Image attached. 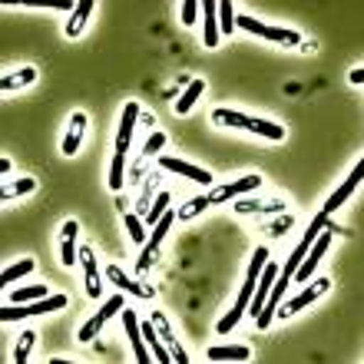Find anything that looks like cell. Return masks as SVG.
<instances>
[{
	"label": "cell",
	"mask_w": 364,
	"mask_h": 364,
	"mask_svg": "<svg viewBox=\"0 0 364 364\" xmlns=\"http://www.w3.org/2000/svg\"><path fill=\"white\" fill-rule=\"evenodd\" d=\"M212 119L219 126H229V129H249V119L252 116L239 113V109H225V106H219L215 113H212Z\"/></svg>",
	"instance_id": "d4e9b609"
},
{
	"label": "cell",
	"mask_w": 364,
	"mask_h": 364,
	"mask_svg": "<svg viewBox=\"0 0 364 364\" xmlns=\"http://www.w3.org/2000/svg\"><path fill=\"white\" fill-rule=\"evenodd\" d=\"M159 169L176 173V176H186V179H192V182H209L212 186L209 169H199V166H192V163H182V159H176V156H159Z\"/></svg>",
	"instance_id": "8fae6325"
},
{
	"label": "cell",
	"mask_w": 364,
	"mask_h": 364,
	"mask_svg": "<svg viewBox=\"0 0 364 364\" xmlns=\"http://www.w3.org/2000/svg\"><path fill=\"white\" fill-rule=\"evenodd\" d=\"M80 262H83V275H87V295L90 298H103V282H100V262H96L93 249L83 245L80 249Z\"/></svg>",
	"instance_id": "4fadbf2b"
},
{
	"label": "cell",
	"mask_w": 364,
	"mask_h": 364,
	"mask_svg": "<svg viewBox=\"0 0 364 364\" xmlns=\"http://www.w3.org/2000/svg\"><path fill=\"white\" fill-rule=\"evenodd\" d=\"M331 235H348V229H338V225H331L328 222L325 229L315 235V242H311V249H308V255L301 259V265L295 269V275H291V282H298V285H305V282H311V275H315V265L321 262V255L328 252V245H331Z\"/></svg>",
	"instance_id": "6da1fadb"
},
{
	"label": "cell",
	"mask_w": 364,
	"mask_h": 364,
	"mask_svg": "<svg viewBox=\"0 0 364 364\" xmlns=\"http://www.w3.org/2000/svg\"><path fill=\"white\" fill-rule=\"evenodd\" d=\"M222 33H235V7H232V0L219 4V37Z\"/></svg>",
	"instance_id": "4dcf8cb0"
},
{
	"label": "cell",
	"mask_w": 364,
	"mask_h": 364,
	"mask_svg": "<svg viewBox=\"0 0 364 364\" xmlns=\"http://www.w3.org/2000/svg\"><path fill=\"white\" fill-rule=\"evenodd\" d=\"M166 146V133L163 129H156L153 136H149V139H146V146H143V156H156L159 153V149H163Z\"/></svg>",
	"instance_id": "8d00e7d4"
},
{
	"label": "cell",
	"mask_w": 364,
	"mask_h": 364,
	"mask_svg": "<svg viewBox=\"0 0 364 364\" xmlns=\"http://www.w3.org/2000/svg\"><path fill=\"white\" fill-rule=\"evenodd\" d=\"M87 123H90V116L87 113H73V119H70V133L63 136V156H77V149H80V143H83V129H87Z\"/></svg>",
	"instance_id": "ac0fdd59"
},
{
	"label": "cell",
	"mask_w": 364,
	"mask_h": 364,
	"mask_svg": "<svg viewBox=\"0 0 364 364\" xmlns=\"http://www.w3.org/2000/svg\"><path fill=\"white\" fill-rule=\"evenodd\" d=\"M139 331H143V341L149 345V351H153L156 361H159V364H176L173 355H169V348H166L163 341H156V325H153V321H143V325H139Z\"/></svg>",
	"instance_id": "ffe728a7"
},
{
	"label": "cell",
	"mask_w": 364,
	"mask_h": 364,
	"mask_svg": "<svg viewBox=\"0 0 364 364\" xmlns=\"http://www.w3.org/2000/svg\"><path fill=\"white\" fill-rule=\"evenodd\" d=\"M123 222H126V232H129V239H133V242H146V239H149V235H146V229H143V219H139V215L126 212Z\"/></svg>",
	"instance_id": "d6a6232c"
},
{
	"label": "cell",
	"mask_w": 364,
	"mask_h": 364,
	"mask_svg": "<svg viewBox=\"0 0 364 364\" xmlns=\"http://www.w3.org/2000/svg\"><path fill=\"white\" fill-rule=\"evenodd\" d=\"M235 27H242L245 33H255L262 40H272V43H282V47H301V33L291 27H275V23H262V20L242 14L235 17Z\"/></svg>",
	"instance_id": "7a4b0ae2"
},
{
	"label": "cell",
	"mask_w": 364,
	"mask_h": 364,
	"mask_svg": "<svg viewBox=\"0 0 364 364\" xmlns=\"http://www.w3.org/2000/svg\"><path fill=\"white\" fill-rule=\"evenodd\" d=\"M202 93H205V80H192L189 87H186V90L179 93V100L173 103V109H176L179 116H186V113L192 109V106H196V100H199Z\"/></svg>",
	"instance_id": "603a6c76"
},
{
	"label": "cell",
	"mask_w": 364,
	"mask_h": 364,
	"mask_svg": "<svg viewBox=\"0 0 364 364\" xmlns=\"http://www.w3.org/2000/svg\"><path fill=\"white\" fill-rule=\"evenodd\" d=\"M143 116V106L129 100L123 106V119H119V133H116V149H129V139H133V129H136V119Z\"/></svg>",
	"instance_id": "9a60e30c"
},
{
	"label": "cell",
	"mask_w": 364,
	"mask_h": 364,
	"mask_svg": "<svg viewBox=\"0 0 364 364\" xmlns=\"http://www.w3.org/2000/svg\"><path fill=\"white\" fill-rule=\"evenodd\" d=\"M30 83H37V67H20L17 73L0 77V90H4V93H14V90L30 87Z\"/></svg>",
	"instance_id": "44dd1931"
},
{
	"label": "cell",
	"mask_w": 364,
	"mask_h": 364,
	"mask_svg": "<svg viewBox=\"0 0 364 364\" xmlns=\"http://www.w3.org/2000/svg\"><path fill=\"white\" fill-rule=\"evenodd\" d=\"M126 156H129V149H116L113 166H109V189L113 192H119L126 186Z\"/></svg>",
	"instance_id": "4316f807"
},
{
	"label": "cell",
	"mask_w": 364,
	"mask_h": 364,
	"mask_svg": "<svg viewBox=\"0 0 364 364\" xmlns=\"http://www.w3.org/2000/svg\"><path fill=\"white\" fill-rule=\"evenodd\" d=\"M328 288H331V282H328V278H318L315 285H308L305 291H298L295 298H288L285 305H278V311H275V315H278V318L295 315V311H301V308H308V305H311L315 298H321V295H325Z\"/></svg>",
	"instance_id": "ba28073f"
},
{
	"label": "cell",
	"mask_w": 364,
	"mask_h": 364,
	"mask_svg": "<svg viewBox=\"0 0 364 364\" xmlns=\"http://www.w3.org/2000/svg\"><path fill=\"white\" fill-rule=\"evenodd\" d=\"M33 341H37V335H33V331H23L17 351H14V361H17V364H27L30 361V351H33Z\"/></svg>",
	"instance_id": "e575fe53"
},
{
	"label": "cell",
	"mask_w": 364,
	"mask_h": 364,
	"mask_svg": "<svg viewBox=\"0 0 364 364\" xmlns=\"http://www.w3.org/2000/svg\"><path fill=\"white\" fill-rule=\"evenodd\" d=\"M166 209H169V192H159V196H156V202H153V209L146 212L143 219L149 222V225H156V222L166 215Z\"/></svg>",
	"instance_id": "1f68e13d"
},
{
	"label": "cell",
	"mask_w": 364,
	"mask_h": 364,
	"mask_svg": "<svg viewBox=\"0 0 364 364\" xmlns=\"http://www.w3.org/2000/svg\"><path fill=\"white\" fill-rule=\"evenodd\" d=\"M252 351L245 345H215L205 351V361H249Z\"/></svg>",
	"instance_id": "d6986e66"
},
{
	"label": "cell",
	"mask_w": 364,
	"mask_h": 364,
	"mask_svg": "<svg viewBox=\"0 0 364 364\" xmlns=\"http://www.w3.org/2000/svg\"><path fill=\"white\" fill-rule=\"evenodd\" d=\"M50 288L47 285H30V288H17V291H10V305H27V301H40V298H47Z\"/></svg>",
	"instance_id": "83f0119b"
},
{
	"label": "cell",
	"mask_w": 364,
	"mask_h": 364,
	"mask_svg": "<svg viewBox=\"0 0 364 364\" xmlns=\"http://www.w3.org/2000/svg\"><path fill=\"white\" fill-rule=\"evenodd\" d=\"M351 83H355V87H361V83H364V70L361 67L351 70Z\"/></svg>",
	"instance_id": "ab89813d"
},
{
	"label": "cell",
	"mask_w": 364,
	"mask_h": 364,
	"mask_svg": "<svg viewBox=\"0 0 364 364\" xmlns=\"http://www.w3.org/2000/svg\"><path fill=\"white\" fill-rule=\"evenodd\" d=\"M33 189H37V179H30V176H23L17 182H4L0 186V202H10L14 196H30Z\"/></svg>",
	"instance_id": "484cf974"
},
{
	"label": "cell",
	"mask_w": 364,
	"mask_h": 364,
	"mask_svg": "<svg viewBox=\"0 0 364 364\" xmlns=\"http://www.w3.org/2000/svg\"><path fill=\"white\" fill-rule=\"evenodd\" d=\"M149 321L156 325V331H159V338H163V345L169 348V355H173V361H176V364H189V355H186V351L179 348V341H176L173 328H169V321H166L163 311H153V315H149Z\"/></svg>",
	"instance_id": "7c38bea8"
},
{
	"label": "cell",
	"mask_w": 364,
	"mask_h": 364,
	"mask_svg": "<svg viewBox=\"0 0 364 364\" xmlns=\"http://www.w3.org/2000/svg\"><path fill=\"white\" fill-rule=\"evenodd\" d=\"M126 308V301H123V295H109L103 301V308H100V311H96L93 318H90L87 325L80 328L77 331V341H83V345H90V341H96V335H100V331H103L106 328V321H109V318H116L119 315V311H123Z\"/></svg>",
	"instance_id": "277c9868"
},
{
	"label": "cell",
	"mask_w": 364,
	"mask_h": 364,
	"mask_svg": "<svg viewBox=\"0 0 364 364\" xmlns=\"http://www.w3.org/2000/svg\"><path fill=\"white\" fill-rule=\"evenodd\" d=\"M291 225H295V219H291V215H285V219H282V222L275 225V229H272V235H278V232H288Z\"/></svg>",
	"instance_id": "f35d334b"
},
{
	"label": "cell",
	"mask_w": 364,
	"mask_h": 364,
	"mask_svg": "<svg viewBox=\"0 0 364 364\" xmlns=\"http://www.w3.org/2000/svg\"><path fill=\"white\" fill-rule=\"evenodd\" d=\"M106 278H109V282H113L116 288H123V291H129L133 298H146V301H149V298H156V288H153V285L133 282V278L126 275L123 269H116V265H106Z\"/></svg>",
	"instance_id": "30bf717a"
},
{
	"label": "cell",
	"mask_w": 364,
	"mask_h": 364,
	"mask_svg": "<svg viewBox=\"0 0 364 364\" xmlns=\"http://www.w3.org/2000/svg\"><path fill=\"white\" fill-rule=\"evenodd\" d=\"M90 14H93V0H80L77 10L70 14L67 27H63V30H67V37H80V33H83V27H87Z\"/></svg>",
	"instance_id": "7402d4cb"
},
{
	"label": "cell",
	"mask_w": 364,
	"mask_h": 364,
	"mask_svg": "<svg viewBox=\"0 0 364 364\" xmlns=\"http://www.w3.org/2000/svg\"><path fill=\"white\" fill-rule=\"evenodd\" d=\"M235 212L239 215H255V212H262V215H282V212H288V202L282 199H235Z\"/></svg>",
	"instance_id": "5bb4252c"
},
{
	"label": "cell",
	"mask_w": 364,
	"mask_h": 364,
	"mask_svg": "<svg viewBox=\"0 0 364 364\" xmlns=\"http://www.w3.org/2000/svg\"><path fill=\"white\" fill-rule=\"evenodd\" d=\"M325 225H328V215H325V212H318V215H315V222L308 225V232H305V235H308V239H315V235H318V232H321V229H325Z\"/></svg>",
	"instance_id": "74e56055"
},
{
	"label": "cell",
	"mask_w": 364,
	"mask_h": 364,
	"mask_svg": "<svg viewBox=\"0 0 364 364\" xmlns=\"http://www.w3.org/2000/svg\"><path fill=\"white\" fill-rule=\"evenodd\" d=\"M361 173H364V163H358L355 169H351V176H348V179L341 182V186H338V189L331 192V196H328V202H325V205H321V212H325V215H331V212H338V209H341V205H345L348 199H351V196H355V189H358V186H361Z\"/></svg>",
	"instance_id": "9c48e42d"
},
{
	"label": "cell",
	"mask_w": 364,
	"mask_h": 364,
	"mask_svg": "<svg viewBox=\"0 0 364 364\" xmlns=\"http://www.w3.org/2000/svg\"><path fill=\"white\" fill-rule=\"evenodd\" d=\"M119 318H123V328H126V335H129V345H133V358L139 364H153V351L146 348L143 331H139V315H136V311H129V308H123V311H119Z\"/></svg>",
	"instance_id": "52a82bcc"
},
{
	"label": "cell",
	"mask_w": 364,
	"mask_h": 364,
	"mask_svg": "<svg viewBox=\"0 0 364 364\" xmlns=\"http://www.w3.org/2000/svg\"><path fill=\"white\" fill-rule=\"evenodd\" d=\"M202 43L209 50L219 47V4H202Z\"/></svg>",
	"instance_id": "e0dca14e"
},
{
	"label": "cell",
	"mask_w": 364,
	"mask_h": 364,
	"mask_svg": "<svg viewBox=\"0 0 364 364\" xmlns=\"http://www.w3.org/2000/svg\"><path fill=\"white\" fill-rule=\"evenodd\" d=\"M262 186V176L259 173H249L242 176L235 182H222V186H212L205 196H209V205H219V202H229V199H239V196H249Z\"/></svg>",
	"instance_id": "5b68a950"
},
{
	"label": "cell",
	"mask_w": 364,
	"mask_h": 364,
	"mask_svg": "<svg viewBox=\"0 0 364 364\" xmlns=\"http://www.w3.org/2000/svg\"><path fill=\"white\" fill-rule=\"evenodd\" d=\"M265 262H269V249H265V245H259V249L252 252V262H249V272H245V278H259L262 269H265Z\"/></svg>",
	"instance_id": "836d02e7"
},
{
	"label": "cell",
	"mask_w": 364,
	"mask_h": 364,
	"mask_svg": "<svg viewBox=\"0 0 364 364\" xmlns=\"http://www.w3.org/2000/svg\"><path fill=\"white\" fill-rule=\"evenodd\" d=\"M209 205V196H196V199H189L182 209H176V222H189V219H196L202 209Z\"/></svg>",
	"instance_id": "f546056e"
},
{
	"label": "cell",
	"mask_w": 364,
	"mask_h": 364,
	"mask_svg": "<svg viewBox=\"0 0 364 364\" xmlns=\"http://www.w3.org/2000/svg\"><path fill=\"white\" fill-rule=\"evenodd\" d=\"M67 308V295H47L40 301H27V305H0V321H23L30 315H50V311H63Z\"/></svg>",
	"instance_id": "3957f363"
},
{
	"label": "cell",
	"mask_w": 364,
	"mask_h": 364,
	"mask_svg": "<svg viewBox=\"0 0 364 364\" xmlns=\"http://www.w3.org/2000/svg\"><path fill=\"white\" fill-rule=\"evenodd\" d=\"M173 222H176V212L166 209V215L153 225V235L146 239V249H143V255H139V262H136V269H139V272H149V269H153V255L159 252V245H163L166 235H169V229H173Z\"/></svg>",
	"instance_id": "8992f818"
},
{
	"label": "cell",
	"mask_w": 364,
	"mask_h": 364,
	"mask_svg": "<svg viewBox=\"0 0 364 364\" xmlns=\"http://www.w3.org/2000/svg\"><path fill=\"white\" fill-rule=\"evenodd\" d=\"M199 14H202V4H196V0H186V4H182V27H192V23L199 20Z\"/></svg>",
	"instance_id": "d590c367"
},
{
	"label": "cell",
	"mask_w": 364,
	"mask_h": 364,
	"mask_svg": "<svg viewBox=\"0 0 364 364\" xmlns=\"http://www.w3.org/2000/svg\"><path fill=\"white\" fill-rule=\"evenodd\" d=\"M249 133L262 136V139H272V143H282V139H285V129L278 123H272V119H255V116L249 119Z\"/></svg>",
	"instance_id": "cb8c5ba5"
},
{
	"label": "cell",
	"mask_w": 364,
	"mask_h": 364,
	"mask_svg": "<svg viewBox=\"0 0 364 364\" xmlns=\"http://www.w3.org/2000/svg\"><path fill=\"white\" fill-rule=\"evenodd\" d=\"M37 269V262L33 259H23V262H17V265H10V269H4L0 272V285L7 288V285H14L17 278H23V275H30V272Z\"/></svg>",
	"instance_id": "f1b7e54d"
},
{
	"label": "cell",
	"mask_w": 364,
	"mask_h": 364,
	"mask_svg": "<svg viewBox=\"0 0 364 364\" xmlns=\"http://www.w3.org/2000/svg\"><path fill=\"white\" fill-rule=\"evenodd\" d=\"M77 235H80V222L77 219H67L63 222V229H60V259H63V265L67 269H73L77 265Z\"/></svg>",
	"instance_id": "2e32d148"
}]
</instances>
